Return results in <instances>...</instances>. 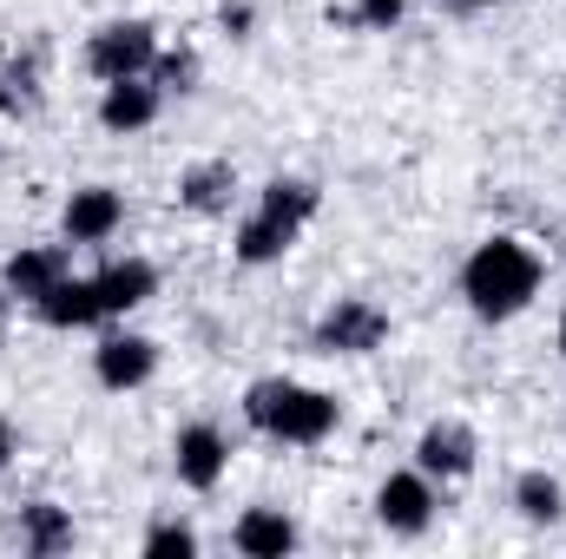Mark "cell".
Returning a JSON list of instances; mask_svg holds the SVG:
<instances>
[{
  "label": "cell",
  "mask_w": 566,
  "mask_h": 559,
  "mask_svg": "<svg viewBox=\"0 0 566 559\" xmlns=\"http://www.w3.org/2000/svg\"><path fill=\"white\" fill-rule=\"evenodd\" d=\"M514 507H521L534 527H554V520H560V481H554V474H541V467H534V474H521V481H514Z\"/></svg>",
  "instance_id": "d6986e66"
},
{
  "label": "cell",
  "mask_w": 566,
  "mask_h": 559,
  "mask_svg": "<svg viewBox=\"0 0 566 559\" xmlns=\"http://www.w3.org/2000/svg\"><path fill=\"white\" fill-rule=\"evenodd\" d=\"M231 191H238L231 158H211V165H191V171H185L178 204H185V211H198V218H218V211H231Z\"/></svg>",
  "instance_id": "4fadbf2b"
},
{
  "label": "cell",
  "mask_w": 566,
  "mask_h": 559,
  "mask_svg": "<svg viewBox=\"0 0 566 559\" xmlns=\"http://www.w3.org/2000/svg\"><path fill=\"white\" fill-rule=\"evenodd\" d=\"M145 553L151 559H191L198 553V534H191V527H185V520H165V527H151V534H145Z\"/></svg>",
  "instance_id": "ffe728a7"
},
{
  "label": "cell",
  "mask_w": 566,
  "mask_h": 559,
  "mask_svg": "<svg viewBox=\"0 0 566 559\" xmlns=\"http://www.w3.org/2000/svg\"><path fill=\"white\" fill-rule=\"evenodd\" d=\"M20 547L33 559H53L73 547V520H66V507H53V500H33V507H20Z\"/></svg>",
  "instance_id": "e0dca14e"
},
{
  "label": "cell",
  "mask_w": 566,
  "mask_h": 559,
  "mask_svg": "<svg viewBox=\"0 0 566 559\" xmlns=\"http://www.w3.org/2000/svg\"><path fill=\"white\" fill-rule=\"evenodd\" d=\"M389 342V316L369 303V296H343L323 323H316V349H329V356H369V349H382Z\"/></svg>",
  "instance_id": "5b68a950"
},
{
  "label": "cell",
  "mask_w": 566,
  "mask_h": 559,
  "mask_svg": "<svg viewBox=\"0 0 566 559\" xmlns=\"http://www.w3.org/2000/svg\"><path fill=\"white\" fill-rule=\"evenodd\" d=\"M244 415L258 434H271V441H290V447H316V441H329L336 434V395H323V389H303V382H251V395H244Z\"/></svg>",
  "instance_id": "7a4b0ae2"
},
{
  "label": "cell",
  "mask_w": 566,
  "mask_h": 559,
  "mask_svg": "<svg viewBox=\"0 0 566 559\" xmlns=\"http://www.w3.org/2000/svg\"><path fill=\"white\" fill-rule=\"evenodd\" d=\"M251 27V7H224V33H244Z\"/></svg>",
  "instance_id": "603a6c76"
},
{
  "label": "cell",
  "mask_w": 566,
  "mask_h": 559,
  "mask_svg": "<svg viewBox=\"0 0 566 559\" xmlns=\"http://www.w3.org/2000/svg\"><path fill=\"white\" fill-rule=\"evenodd\" d=\"M0 323H7V296H0Z\"/></svg>",
  "instance_id": "484cf974"
},
{
  "label": "cell",
  "mask_w": 566,
  "mask_h": 559,
  "mask_svg": "<svg viewBox=\"0 0 566 559\" xmlns=\"http://www.w3.org/2000/svg\"><path fill=\"white\" fill-rule=\"evenodd\" d=\"M158 106H165V93L151 86V80H113L106 86V99H99V126L106 133H145L151 119H158Z\"/></svg>",
  "instance_id": "30bf717a"
},
{
  "label": "cell",
  "mask_w": 566,
  "mask_h": 559,
  "mask_svg": "<svg viewBox=\"0 0 566 559\" xmlns=\"http://www.w3.org/2000/svg\"><path fill=\"white\" fill-rule=\"evenodd\" d=\"M191 80H198V60H191V53H158V60H151V86H158V93H185Z\"/></svg>",
  "instance_id": "44dd1931"
},
{
  "label": "cell",
  "mask_w": 566,
  "mask_h": 559,
  "mask_svg": "<svg viewBox=\"0 0 566 559\" xmlns=\"http://www.w3.org/2000/svg\"><path fill=\"white\" fill-rule=\"evenodd\" d=\"M416 461H422V474L461 481V474H474V434L461 421H434L422 434V447H416Z\"/></svg>",
  "instance_id": "7c38bea8"
},
{
  "label": "cell",
  "mask_w": 566,
  "mask_h": 559,
  "mask_svg": "<svg viewBox=\"0 0 566 559\" xmlns=\"http://www.w3.org/2000/svg\"><path fill=\"white\" fill-rule=\"evenodd\" d=\"M461 296H468L474 316L507 323V316H521V309L541 296V257H534L521 238H488V244L468 257V271H461Z\"/></svg>",
  "instance_id": "6da1fadb"
},
{
  "label": "cell",
  "mask_w": 566,
  "mask_h": 559,
  "mask_svg": "<svg viewBox=\"0 0 566 559\" xmlns=\"http://www.w3.org/2000/svg\"><path fill=\"white\" fill-rule=\"evenodd\" d=\"M151 369H158V342H151V336H106L99 356H93V376H99V389H113V395L151 382Z\"/></svg>",
  "instance_id": "52a82bcc"
},
{
  "label": "cell",
  "mask_w": 566,
  "mask_h": 559,
  "mask_svg": "<svg viewBox=\"0 0 566 559\" xmlns=\"http://www.w3.org/2000/svg\"><path fill=\"white\" fill-rule=\"evenodd\" d=\"M40 323H53V329H86V323H99V296H93V277H60L40 303Z\"/></svg>",
  "instance_id": "9a60e30c"
},
{
  "label": "cell",
  "mask_w": 566,
  "mask_h": 559,
  "mask_svg": "<svg viewBox=\"0 0 566 559\" xmlns=\"http://www.w3.org/2000/svg\"><path fill=\"white\" fill-rule=\"evenodd\" d=\"M171 454H178V481H185V487H198V494H205V487H218V474H224V461H231V447H224V434H218L211 421H191V428L178 434V447H171Z\"/></svg>",
  "instance_id": "9c48e42d"
},
{
  "label": "cell",
  "mask_w": 566,
  "mask_h": 559,
  "mask_svg": "<svg viewBox=\"0 0 566 559\" xmlns=\"http://www.w3.org/2000/svg\"><path fill=\"white\" fill-rule=\"evenodd\" d=\"M119 224H126V204L113 184H86L66 198V244H106Z\"/></svg>",
  "instance_id": "ba28073f"
},
{
  "label": "cell",
  "mask_w": 566,
  "mask_h": 559,
  "mask_svg": "<svg viewBox=\"0 0 566 559\" xmlns=\"http://www.w3.org/2000/svg\"><path fill=\"white\" fill-rule=\"evenodd\" d=\"M151 289H158V271H151L145 257L106 264V271L93 277V296H99V323H106V316H126V309H139Z\"/></svg>",
  "instance_id": "8fae6325"
},
{
  "label": "cell",
  "mask_w": 566,
  "mask_h": 559,
  "mask_svg": "<svg viewBox=\"0 0 566 559\" xmlns=\"http://www.w3.org/2000/svg\"><path fill=\"white\" fill-rule=\"evenodd\" d=\"M560 356H566V316H560Z\"/></svg>",
  "instance_id": "d4e9b609"
},
{
  "label": "cell",
  "mask_w": 566,
  "mask_h": 559,
  "mask_svg": "<svg viewBox=\"0 0 566 559\" xmlns=\"http://www.w3.org/2000/svg\"><path fill=\"white\" fill-rule=\"evenodd\" d=\"M151 60H158V40H151L145 20H113V27H99V33L86 40V73L106 80V86L151 73Z\"/></svg>",
  "instance_id": "277c9868"
},
{
  "label": "cell",
  "mask_w": 566,
  "mask_h": 559,
  "mask_svg": "<svg viewBox=\"0 0 566 559\" xmlns=\"http://www.w3.org/2000/svg\"><path fill=\"white\" fill-rule=\"evenodd\" d=\"M33 106H40V53L0 60V113L7 119H27Z\"/></svg>",
  "instance_id": "ac0fdd59"
},
{
  "label": "cell",
  "mask_w": 566,
  "mask_h": 559,
  "mask_svg": "<svg viewBox=\"0 0 566 559\" xmlns=\"http://www.w3.org/2000/svg\"><path fill=\"white\" fill-rule=\"evenodd\" d=\"M376 520H382L389 534H402V540L428 534V520H434V487H428V474H389L382 494H376Z\"/></svg>",
  "instance_id": "8992f818"
},
{
  "label": "cell",
  "mask_w": 566,
  "mask_h": 559,
  "mask_svg": "<svg viewBox=\"0 0 566 559\" xmlns=\"http://www.w3.org/2000/svg\"><path fill=\"white\" fill-rule=\"evenodd\" d=\"M231 547L244 559H283L290 547H296V527L283 520L277 507H251L238 527H231Z\"/></svg>",
  "instance_id": "5bb4252c"
},
{
  "label": "cell",
  "mask_w": 566,
  "mask_h": 559,
  "mask_svg": "<svg viewBox=\"0 0 566 559\" xmlns=\"http://www.w3.org/2000/svg\"><path fill=\"white\" fill-rule=\"evenodd\" d=\"M468 7H494V0H468Z\"/></svg>",
  "instance_id": "4316f807"
},
{
  "label": "cell",
  "mask_w": 566,
  "mask_h": 559,
  "mask_svg": "<svg viewBox=\"0 0 566 559\" xmlns=\"http://www.w3.org/2000/svg\"><path fill=\"white\" fill-rule=\"evenodd\" d=\"M60 277H73V257H66L60 244H46V251H20V257L7 264V289L27 296V303H40Z\"/></svg>",
  "instance_id": "2e32d148"
},
{
  "label": "cell",
  "mask_w": 566,
  "mask_h": 559,
  "mask_svg": "<svg viewBox=\"0 0 566 559\" xmlns=\"http://www.w3.org/2000/svg\"><path fill=\"white\" fill-rule=\"evenodd\" d=\"M396 20H402V0H356V13H349V27H369V33H382Z\"/></svg>",
  "instance_id": "7402d4cb"
},
{
  "label": "cell",
  "mask_w": 566,
  "mask_h": 559,
  "mask_svg": "<svg viewBox=\"0 0 566 559\" xmlns=\"http://www.w3.org/2000/svg\"><path fill=\"white\" fill-rule=\"evenodd\" d=\"M7 461H13V421L0 415V467H7Z\"/></svg>",
  "instance_id": "cb8c5ba5"
},
{
  "label": "cell",
  "mask_w": 566,
  "mask_h": 559,
  "mask_svg": "<svg viewBox=\"0 0 566 559\" xmlns=\"http://www.w3.org/2000/svg\"><path fill=\"white\" fill-rule=\"evenodd\" d=\"M310 218H316V184H310V178H277V184H264L258 211L238 224V264H277Z\"/></svg>",
  "instance_id": "3957f363"
}]
</instances>
